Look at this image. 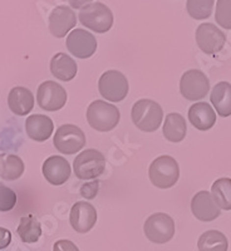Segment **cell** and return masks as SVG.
I'll return each mask as SVG.
<instances>
[{
  "mask_svg": "<svg viewBox=\"0 0 231 251\" xmlns=\"http://www.w3.org/2000/svg\"><path fill=\"white\" fill-rule=\"evenodd\" d=\"M212 106L221 117L231 116V84L228 82H219L212 88L210 96Z\"/></svg>",
  "mask_w": 231,
  "mask_h": 251,
  "instance_id": "21",
  "label": "cell"
},
{
  "mask_svg": "<svg viewBox=\"0 0 231 251\" xmlns=\"http://www.w3.org/2000/svg\"><path fill=\"white\" fill-rule=\"evenodd\" d=\"M120 111L104 100H94L87 108V121L96 131L109 132L120 123Z\"/></svg>",
  "mask_w": 231,
  "mask_h": 251,
  "instance_id": "2",
  "label": "cell"
},
{
  "mask_svg": "<svg viewBox=\"0 0 231 251\" xmlns=\"http://www.w3.org/2000/svg\"><path fill=\"white\" fill-rule=\"evenodd\" d=\"M146 237L154 244H166L175 235V223L171 216L163 212H156L146 220L143 225Z\"/></svg>",
  "mask_w": 231,
  "mask_h": 251,
  "instance_id": "7",
  "label": "cell"
},
{
  "mask_svg": "<svg viewBox=\"0 0 231 251\" xmlns=\"http://www.w3.org/2000/svg\"><path fill=\"white\" fill-rule=\"evenodd\" d=\"M77 17L67 5L55 6L49 15V31L55 38H63L76 26Z\"/></svg>",
  "mask_w": 231,
  "mask_h": 251,
  "instance_id": "14",
  "label": "cell"
},
{
  "mask_svg": "<svg viewBox=\"0 0 231 251\" xmlns=\"http://www.w3.org/2000/svg\"><path fill=\"white\" fill-rule=\"evenodd\" d=\"M188 120L199 131H208L216 123V113L208 103H195L188 109Z\"/></svg>",
  "mask_w": 231,
  "mask_h": 251,
  "instance_id": "17",
  "label": "cell"
},
{
  "mask_svg": "<svg viewBox=\"0 0 231 251\" xmlns=\"http://www.w3.org/2000/svg\"><path fill=\"white\" fill-rule=\"evenodd\" d=\"M211 195L221 210H231V178L224 177L215 181L211 186Z\"/></svg>",
  "mask_w": 231,
  "mask_h": 251,
  "instance_id": "26",
  "label": "cell"
},
{
  "mask_svg": "<svg viewBox=\"0 0 231 251\" xmlns=\"http://www.w3.org/2000/svg\"><path fill=\"white\" fill-rule=\"evenodd\" d=\"M17 205V194L8 186L0 183V211H10Z\"/></svg>",
  "mask_w": 231,
  "mask_h": 251,
  "instance_id": "29",
  "label": "cell"
},
{
  "mask_svg": "<svg viewBox=\"0 0 231 251\" xmlns=\"http://www.w3.org/2000/svg\"><path fill=\"white\" fill-rule=\"evenodd\" d=\"M0 169L4 180L14 181L24 174V162L17 154H0Z\"/></svg>",
  "mask_w": 231,
  "mask_h": 251,
  "instance_id": "24",
  "label": "cell"
},
{
  "mask_svg": "<svg viewBox=\"0 0 231 251\" xmlns=\"http://www.w3.org/2000/svg\"><path fill=\"white\" fill-rule=\"evenodd\" d=\"M149 177L152 185L158 188H170L180 178V167L174 157L160 156L152 161L149 169Z\"/></svg>",
  "mask_w": 231,
  "mask_h": 251,
  "instance_id": "3",
  "label": "cell"
},
{
  "mask_svg": "<svg viewBox=\"0 0 231 251\" xmlns=\"http://www.w3.org/2000/svg\"><path fill=\"white\" fill-rule=\"evenodd\" d=\"M12 243V232L8 228L0 227V250L6 249Z\"/></svg>",
  "mask_w": 231,
  "mask_h": 251,
  "instance_id": "32",
  "label": "cell"
},
{
  "mask_svg": "<svg viewBox=\"0 0 231 251\" xmlns=\"http://www.w3.org/2000/svg\"><path fill=\"white\" fill-rule=\"evenodd\" d=\"M214 4V0H188L186 3V8L188 14L194 19L203 20L207 19L211 15Z\"/></svg>",
  "mask_w": 231,
  "mask_h": 251,
  "instance_id": "27",
  "label": "cell"
},
{
  "mask_svg": "<svg viewBox=\"0 0 231 251\" xmlns=\"http://www.w3.org/2000/svg\"><path fill=\"white\" fill-rule=\"evenodd\" d=\"M215 19L224 29H231V0H219L216 3Z\"/></svg>",
  "mask_w": 231,
  "mask_h": 251,
  "instance_id": "28",
  "label": "cell"
},
{
  "mask_svg": "<svg viewBox=\"0 0 231 251\" xmlns=\"http://www.w3.org/2000/svg\"><path fill=\"white\" fill-rule=\"evenodd\" d=\"M53 251H79V249L69 240H58L53 245Z\"/></svg>",
  "mask_w": 231,
  "mask_h": 251,
  "instance_id": "31",
  "label": "cell"
},
{
  "mask_svg": "<svg viewBox=\"0 0 231 251\" xmlns=\"http://www.w3.org/2000/svg\"><path fill=\"white\" fill-rule=\"evenodd\" d=\"M210 91V80L199 69H191L183 73L180 80L181 96L188 100H203Z\"/></svg>",
  "mask_w": 231,
  "mask_h": 251,
  "instance_id": "9",
  "label": "cell"
},
{
  "mask_svg": "<svg viewBox=\"0 0 231 251\" xmlns=\"http://www.w3.org/2000/svg\"><path fill=\"white\" fill-rule=\"evenodd\" d=\"M78 71L77 63L66 53H57L51 60V72L57 79L69 82L76 77Z\"/></svg>",
  "mask_w": 231,
  "mask_h": 251,
  "instance_id": "20",
  "label": "cell"
},
{
  "mask_svg": "<svg viewBox=\"0 0 231 251\" xmlns=\"http://www.w3.org/2000/svg\"><path fill=\"white\" fill-rule=\"evenodd\" d=\"M196 42L205 54L214 55L224 48L226 35L214 24L204 23L196 29Z\"/></svg>",
  "mask_w": 231,
  "mask_h": 251,
  "instance_id": "11",
  "label": "cell"
},
{
  "mask_svg": "<svg viewBox=\"0 0 231 251\" xmlns=\"http://www.w3.org/2000/svg\"><path fill=\"white\" fill-rule=\"evenodd\" d=\"M80 24L96 33H107L113 25V14L111 9L103 3H89L79 12Z\"/></svg>",
  "mask_w": 231,
  "mask_h": 251,
  "instance_id": "4",
  "label": "cell"
},
{
  "mask_svg": "<svg viewBox=\"0 0 231 251\" xmlns=\"http://www.w3.org/2000/svg\"><path fill=\"white\" fill-rule=\"evenodd\" d=\"M197 249L199 251H228L229 241L223 232L210 230L199 237Z\"/></svg>",
  "mask_w": 231,
  "mask_h": 251,
  "instance_id": "25",
  "label": "cell"
},
{
  "mask_svg": "<svg viewBox=\"0 0 231 251\" xmlns=\"http://www.w3.org/2000/svg\"><path fill=\"white\" fill-rule=\"evenodd\" d=\"M186 121L180 113H169L166 116L165 125H163V136L167 141L172 143H179L186 136Z\"/></svg>",
  "mask_w": 231,
  "mask_h": 251,
  "instance_id": "22",
  "label": "cell"
},
{
  "mask_svg": "<svg viewBox=\"0 0 231 251\" xmlns=\"http://www.w3.org/2000/svg\"><path fill=\"white\" fill-rule=\"evenodd\" d=\"M100 181L94 180L91 182H86L84 185H82L79 190V194L82 195L84 199L87 200H93L94 197L97 196L98 191H100Z\"/></svg>",
  "mask_w": 231,
  "mask_h": 251,
  "instance_id": "30",
  "label": "cell"
},
{
  "mask_svg": "<svg viewBox=\"0 0 231 251\" xmlns=\"http://www.w3.org/2000/svg\"><path fill=\"white\" fill-rule=\"evenodd\" d=\"M55 149L63 154H75L86 145V134L75 125H63L53 138Z\"/></svg>",
  "mask_w": 231,
  "mask_h": 251,
  "instance_id": "8",
  "label": "cell"
},
{
  "mask_svg": "<svg viewBox=\"0 0 231 251\" xmlns=\"http://www.w3.org/2000/svg\"><path fill=\"white\" fill-rule=\"evenodd\" d=\"M43 176L51 185L62 186L71 177V165L62 156H51L43 163Z\"/></svg>",
  "mask_w": 231,
  "mask_h": 251,
  "instance_id": "16",
  "label": "cell"
},
{
  "mask_svg": "<svg viewBox=\"0 0 231 251\" xmlns=\"http://www.w3.org/2000/svg\"><path fill=\"white\" fill-rule=\"evenodd\" d=\"M26 129L29 138L37 142H44L54 131L53 121L44 114H33L26 121Z\"/></svg>",
  "mask_w": 231,
  "mask_h": 251,
  "instance_id": "18",
  "label": "cell"
},
{
  "mask_svg": "<svg viewBox=\"0 0 231 251\" xmlns=\"http://www.w3.org/2000/svg\"><path fill=\"white\" fill-rule=\"evenodd\" d=\"M191 211L194 216L204 223H210L220 216L221 208L215 202L208 191L197 192L191 200Z\"/></svg>",
  "mask_w": 231,
  "mask_h": 251,
  "instance_id": "15",
  "label": "cell"
},
{
  "mask_svg": "<svg viewBox=\"0 0 231 251\" xmlns=\"http://www.w3.org/2000/svg\"><path fill=\"white\" fill-rule=\"evenodd\" d=\"M128 80L118 71H107L98 80V91L103 98L111 102H121L128 94Z\"/></svg>",
  "mask_w": 231,
  "mask_h": 251,
  "instance_id": "6",
  "label": "cell"
},
{
  "mask_svg": "<svg viewBox=\"0 0 231 251\" xmlns=\"http://www.w3.org/2000/svg\"><path fill=\"white\" fill-rule=\"evenodd\" d=\"M8 106L17 116H26L34 107V96L26 87H14L9 92Z\"/></svg>",
  "mask_w": 231,
  "mask_h": 251,
  "instance_id": "19",
  "label": "cell"
},
{
  "mask_svg": "<svg viewBox=\"0 0 231 251\" xmlns=\"http://www.w3.org/2000/svg\"><path fill=\"white\" fill-rule=\"evenodd\" d=\"M132 122L143 132H154L163 120L162 107L151 100H140L132 107Z\"/></svg>",
  "mask_w": 231,
  "mask_h": 251,
  "instance_id": "1",
  "label": "cell"
},
{
  "mask_svg": "<svg viewBox=\"0 0 231 251\" xmlns=\"http://www.w3.org/2000/svg\"><path fill=\"white\" fill-rule=\"evenodd\" d=\"M66 46L72 55L80 59H87L91 58L97 49V40L89 31L84 29H75L67 37Z\"/></svg>",
  "mask_w": 231,
  "mask_h": 251,
  "instance_id": "12",
  "label": "cell"
},
{
  "mask_svg": "<svg viewBox=\"0 0 231 251\" xmlns=\"http://www.w3.org/2000/svg\"><path fill=\"white\" fill-rule=\"evenodd\" d=\"M37 100L40 108L44 111H59L66 106L67 92L57 82L46 80L38 88Z\"/></svg>",
  "mask_w": 231,
  "mask_h": 251,
  "instance_id": "10",
  "label": "cell"
},
{
  "mask_svg": "<svg viewBox=\"0 0 231 251\" xmlns=\"http://www.w3.org/2000/svg\"><path fill=\"white\" fill-rule=\"evenodd\" d=\"M20 240L26 244H34L42 236V226L34 215H26L20 219L17 228Z\"/></svg>",
  "mask_w": 231,
  "mask_h": 251,
  "instance_id": "23",
  "label": "cell"
},
{
  "mask_svg": "<svg viewBox=\"0 0 231 251\" xmlns=\"http://www.w3.org/2000/svg\"><path fill=\"white\" fill-rule=\"evenodd\" d=\"M69 223L73 230L79 234L91 231L97 223V211L93 205L86 201H78L71 208Z\"/></svg>",
  "mask_w": 231,
  "mask_h": 251,
  "instance_id": "13",
  "label": "cell"
},
{
  "mask_svg": "<svg viewBox=\"0 0 231 251\" xmlns=\"http://www.w3.org/2000/svg\"><path fill=\"white\" fill-rule=\"evenodd\" d=\"M106 169V158L98 150H86L76 157L73 170L79 180H94Z\"/></svg>",
  "mask_w": 231,
  "mask_h": 251,
  "instance_id": "5",
  "label": "cell"
}]
</instances>
